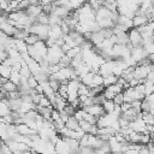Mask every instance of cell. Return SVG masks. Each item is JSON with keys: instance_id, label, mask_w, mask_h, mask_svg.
I'll list each match as a JSON object with an SVG mask.
<instances>
[{"instance_id": "obj_1", "label": "cell", "mask_w": 154, "mask_h": 154, "mask_svg": "<svg viewBox=\"0 0 154 154\" xmlns=\"http://www.w3.org/2000/svg\"><path fill=\"white\" fill-rule=\"evenodd\" d=\"M148 23V19L144 14H135L132 18V28L137 29L140 26H143Z\"/></svg>"}, {"instance_id": "obj_2", "label": "cell", "mask_w": 154, "mask_h": 154, "mask_svg": "<svg viewBox=\"0 0 154 154\" xmlns=\"http://www.w3.org/2000/svg\"><path fill=\"white\" fill-rule=\"evenodd\" d=\"M65 128H67V129H70V130L76 131V130H78V129H79V123L75 119V117H70V118H69V120L65 123Z\"/></svg>"}, {"instance_id": "obj_8", "label": "cell", "mask_w": 154, "mask_h": 154, "mask_svg": "<svg viewBox=\"0 0 154 154\" xmlns=\"http://www.w3.org/2000/svg\"><path fill=\"white\" fill-rule=\"evenodd\" d=\"M148 59L150 60V63H152V65H154V53H152V54H149V55H148Z\"/></svg>"}, {"instance_id": "obj_5", "label": "cell", "mask_w": 154, "mask_h": 154, "mask_svg": "<svg viewBox=\"0 0 154 154\" xmlns=\"http://www.w3.org/2000/svg\"><path fill=\"white\" fill-rule=\"evenodd\" d=\"M112 101H113V103H114L116 106H119V107H120V106L124 103V95H123V93L117 94Z\"/></svg>"}, {"instance_id": "obj_6", "label": "cell", "mask_w": 154, "mask_h": 154, "mask_svg": "<svg viewBox=\"0 0 154 154\" xmlns=\"http://www.w3.org/2000/svg\"><path fill=\"white\" fill-rule=\"evenodd\" d=\"M138 154H149V149L147 148V146H146V144H142L141 149L138 150Z\"/></svg>"}, {"instance_id": "obj_3", "label": "cell", "mask_w": 154, "mask_h": 154, "mask_svg": "<svg viewBox=\"0 0 154 154\" xmlns=\"http://www.w3.org/2000/svg\"><path fill=\"white\" fill-rule=\"evenodd\" d=\"M153 106H154V105L150 103V102L144 97V99L141 101V113H149Z\"/></svg>"}, {"instance_id": "obj_9", "label": "cell", "mask_w": 154, "mask_h": 154, "mask_svg": "<svg viewBox=\"0 0 154 154\" xmlns=\"http://www.w3.org/2000/svg\"><path fill=\"white\" fill-rule=\"evenodd\" d=\"M150 142L153 143V146H154V138H150Z\"/></svg>"}, {"instance_id": "obj_4", "label": "cell", "mask_w": 154, "mask_h": 154, "mask_svg": "<svg viewBox=\"0 0 154 154\" xmlns=\"http://www.w3.org/2000/svg\"><path fill=\"white\" fill-rule=\"evenodd\" d=\"M142 120L146 125H154V116L150 113H142Z\"/></svg>"}, {"instance_id": "obj_7", "label": "cell", "mask_w": 154, "mask_h": 154, "mask_svg": "<svg viewBox=\"0 0 154 154\" xmlns=\"http://www.w3.org/2000/svg\"><path fill=\"white\" fill-rule=\"evenodd\" d=\"M146 99H147V100H148L150 103H153V105H154V91H153V93H152L149 96H147Z\"/></svg>"}]
</instances>
